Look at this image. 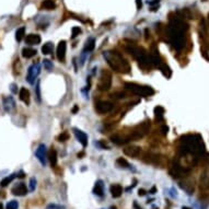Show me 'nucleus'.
<instances>
[{
    "instance_id": "nucleus-2",
    "label": "nucleus",
    "mask_w": 209,
    "mask_h": 209,
    "mask_svg": "<svg viewBox=\"0 0 209 209\" xmlns=\"http://www.w3.org/2000/svg\"><path fill=\"white\" fill-rule=\"evenodd\" d=\"M178 151L182 155H193L194 159H198L205 153V144L201 135H185L181 137Z\"/></svg>"
},
{
    "instance_id": "nucleus-23",
    "label": "nucleus",
    "mask_w": 209,
    "mask_h": 209,
    "mask_svg": "<svg viewBox=\"0 0 209 209\" xmlns=\"http://www.w3.org/2000/svg\"><path fill=\"white\" fill-rule=\"evenodd\" d=\"M56 8V3L53 0H44L42 2V9L45 10H54Z\"/></svg>"
},
{
    "instance_id": "nucleus-8",
    "label": "nucleus",
    "mask_w": 209,
    "mask_h": 209,
    "mask_svg": "<svg viewBox=\"0 0 209 209\" xmlns=\"http://www.w3.org/2000/svg\"><path fill=\"white\" fill-rule=\"evenodd\" d=\"M113 107H114V105L112 104L111 102H107V101H98V102H95L94 109H95L96 113L103 115V114L110 113V112L113 110Z\"/></svg>"
},
{
    "instance_id": "nucleus-25",
    "label": "nucleus",
    "mask_w": 209,
    "mask_h": 209,
    "mask_svg": "<svg viewBox=\"0 0 209 209\" xmlns=\"http://www.w3.org/2000/svg\"><path fill=\"white\" fill-rule=\"evenodd\" d=\"M94 47H95V41H94V38H90V40L87 41V44H86V46H84L83 52L90 53L94 49Z\"/></svg>"
},
{
    "instance_id": "nucleus-7",
    "label": "nucleus",
    "mask_w": 209,
    "mask_h": 209,
    "mask_svg": "<svg viewBox=\"0 0 209 209\" xmlns=\"http://www.w3.org/2000/svg\"><path fill=\"white\" fill-rule=\"evenodd\" d=\"M41 73V65L38 63L33 64L31 67L27 70V75H26V80L30 84H34L35 83L36 78L38 77V75Z\"/></svg>"
},
{
    "instance_id": "nucleus-32",
    "label": "nucleus",
    "mask_w": 209,
    "mask_h": 209,
    "mask_svg": "<svg viewBox=\"0 0 209 209\" xmlns=\"http://www.w3.org/2000/svg\"><path fill=\"white\" fill-rule=\"evenodd\" d=\"M68 138H69V134H68V133H61L57 139H58V141H60V142H65L66 140H68Z\"/></svg>"
},
{
    "instance_id": "nucleus-37",
    "label": "nucleus",
    "mask_w": 209,
    "mask_h": 209,
    "mask_svg": "<svg viewBox=\"0 0 209 209\" xmlns=\"http://www.w3.org/2000/svg\"><path fill=\"white\" fill-rule=\"evenodd\" d=\"M112 96H113L114 99H121V98H125L126 94L124 92H116V93L112 94Z\"/></svg>"
},
{
    "instance_id": "nucleus-27",
    "label": "nucleus",
    "mask_w": 209,
    "mask_h": 209,
    "mask_svg": "<svg viewBox=\"0 0 209 209\" xmlns=\"http://www.w3.org/2000/svg\"><path fill=\"white\" fill-rule=\"evenodd\" d=\"M25 35V27L22 26L20 27V29H18V31L15 32V40L18 41V42H21L22 38L24 37Z\"/></svg>"
},
{
    "instance_id": "nucleus-16",
    "label": "nucleus",
    "mask_w": 209,
    "mask_h": 209,
    "mask_svg": "<svg viewBox=\"0 0 209 209\" xmlns=\"http://www.w3.org/2000/svg\"><path fill=\"white\" fill-rule=\"evenodd\" d=\"M25 43L29 45H37L41 43V36L37 34H29L25 37Z\"/></svg>"
},
{
    "instance_id": "nucleus-40",
    "label": "nucleus",
    "mask_w": 209,
    "mask_h": 209,
    "mask_svg": "<svg viewBox=\"0 0 209 209\" xmlns=\"http://www.w3.org/2000/svg\"><path fill=\"white\" fill-rule=\"evenodd\" d=\"M136 3H137V9H138V10H140V9H141V7H142L141 0H136Z\"/></svg>"
},
{
    "instance_id": "nucleus-46",
    "label": "nucleus",
    "mask_w": 209,
    "mask_h": 209,
    "mask_svg": "<svg viewBox=\"0 0 209 209\" xmlns=\"http://www.w3.org/2000/svg\"><path fill=\"white\" fill-rule=\"evenodd\" d=\"M182 209H190V208H188V207H183Z\"/></svg>"
},
{
    "instance_id": "nucleus-43",
    "label": "nucleus",
    "mask_w": 209,
    "mask_h": 209,
    "mask_svg": "<svg viewBox=\"0 0 209 209\" xmlns=\"http://www.w3.org/2000/svg\"><path fill=\"white\" fill-rule=\"evenodd\" d=\"M155 190H157V188H155V186H153V187L151 188V189H150V192H149V193H150V194H155Z\"/></svg>"
},
{
    "instance_id": "nucleus-45",
    "label": "nucleus",
    "mask_w": 209,
    "mask_h": 209,
    "mask_svg": "<svg viewBox=\"0 0 209 209\" xmlns=\"http://www.w3.org/2000/svg\"><path fill=\"white\" fill-rule=\"evenodd\" d=\"M0 209H3V206H2L1 203H0Z\"/></svg>"
},
{
    "instance_id": "nucleus-31",
    "label": "nucleus",
    "mask_w": 209,
    "mask_h": 209,
    "mask_svg": "<svg viewBox=\"0 0 209 209\" xmlns=\"http://www.w3.org/2000/svg\"><path fill=\"white\" fill-rule=\"evenodd\" d=\"M19 207V204H18L17 201H11L8 203V205H7V209H18Z\"/></svg>"
},
{
    "instance_id": "nucleus-41",
    "label": "nucleus",
    "mask_w": 209,
    "mask_h": 209,
    "mask_svg": "<svg viewBox=\"0 0 209 209\" xmlns=\"http://www.w3.org/2000/svg\"><path fill=\"white\" fill-rule=\"evenodd\" d=\"M15 88H17V86L14 83L11 84V91H12V93H18V90Z\"/></svg>"
},
{
    "instance_id": "nucleus-15",
    "label": "nucleus",
    "mask_w": 209,
    "mask_h": 209,
    "mask_svg": "<svg viewBox=\"0 0 209 209\" xmlns=\"http://www.w3.org/2000/svg\"><path fill=\"white\" fill-rule=\"evenodd\" d=\"M93 193L94 195L100 197H102L104 195V183H103L102 180H99L95 182V185L93 187Z\"/></svg>"
},
{
    "instance_id": "nucleus-33",
    "label": "nucleus",
    "mask_w": 209,
    "mask_h": 209,
    "mask_svg": "<svg viewBox=\"0 0 209 209\" xmlns=\"http://www.w3.org/2000/svg\"><path fill=\"white\" fill-rule=\"evenodd\" d=\"M80 33H81V29H80L79 26H75V27H72V30H71V35H72V38H75L76 36H78Z\"/></svg>"
},
{
    "instance_id": "nucleus-10",
    "label": "nucleus",
    "mask_w": 209,
    "mask_h": 209,
    "mask_svg": "<svg viewBox=\"0 0 209 209\" xmlns=\"http://www.w3.org/2000/svg\"><path fill=\"white\" fill-rule=\"evenodd\" d=\"M112 86V77L109 72H103L101 76L100 82H99V89L102 91H107L110 90Z\"/></svg>"
},
{
    "instance_id": "nucleus-34",
    "label": "nucleus",
    "mask_w": 209,
    "mask_h": 209,
    "mask_svg": "<svg viewBox=\"0 0 209 209\" xmlns=\"http://www.w3.org/2000/svg\"><path fill=\"white\" fill-rule=\"evenodd\" d=\"M44 67L46 68V70L52 71L53 67H54V65H53V63L50 60H48V59H44Z\"/></svg>"
},
{
    "instance_id": "nucleus-13",
    "label": "nucleus",
    "mask_w": 209,
    "mask_h": 209,
    "mask_svg": "<svg viewBox=\"0 0 209 209\" xmlns=\"http://www.w3.org/2000/svg\"><path fill=\"white\" fill-rule=\"evenodd\" d=\"M66 49H67V44L65 41L59 42L58 46H57V58L60 61H64L66 58Z\"/></svg>"
},
{
    "instance_id": "nucleus-5",
    "label": "nucleus",
    "mask_w": 209,
    "mask_h": 209,
    "mask_svg": "<svg viewBox=\"0 0 209 209\" xmlns=\"http://www.w3.org/2000/svg\"><path fill=\"white\" fill-rule=\"evenodd\" d=\"M125 88L127 89V90L132 91L133 93L137 94V95H140V96H149V95L155 94V90H153L151 87H147V86H139V84H136V83L126 82Z\"/></svg>"
},
{
    "instance_id": "nucleus-22",
    "label": "nucleus",
    "mask_w": 209,
    "mask_h": 209,
    "mask_svg": "<svg viewBox=\"0 0 209 209\" xmlns=\"http://www.w3.org/2000/svg\"><path fill=\"white\" fill-rule=\"evenodd\" d=\"M159 69L161 70V72L163 73V76H164V77H167V79H169V78H171V76H172V71H171V69H170V67L167 65V64L162 63L161 65H160Z\"/></svg>"
},
{
    "instance_id": "nucleus-12",
    "label": "nucleus",
    "mask_w": 209,
    "mask_h": 209,
    "mask_svg": "<svg viewBox=\"0 0 209 209\" xmlns=\"http://www.w3.org/2000/svg\"><path fill=\"white\" fill-rule=\"evenodd\" d=\"M123 151H124V153L127 155V157L137 158V157H139L141 149H140V147H137V146H129V147L124 148Z\"/></svg>"
},
{
    "instance_id": "nucleus-9",
    "label": "nucleus",
    "mask_w": 209,
    "mask_h": 209,
    "mask_svg": "<svg viewBox=\"0 0 209 209\" xmlns=\"http://www.w3.org/2000/svg\"><path fill=\"white\" fill-rule=\"evenodd\" d=\"M47 155H48V152H47L46 146H45L44 144H41L40 146L37 147V149H36L35 155L43 167H45L47 163Z\"/></svg>"
},
{
    "instance_id": "nucleus-44",
    "label": "nucleus",
    "mask_w": 209,
    "mask_h": 209,
    "mask_svg": "<svg viewBox=\"0 0 209 209\" xmlns=\"http://www.w3.org/2000/svg\"><path fill=\"white\" fill-rule=\"evenodd\" d=\"M77 111H78V106H77V105H76V106L72 109V113H76V112H77Z\"/></svg>"
},
{
    "instance_id": "nucleus-19",
    "label": "nucleus",
    "mask_w": 209,
    "mask_h": 209,
    "mask_svg": "<svg viewBox=\"0 0 209 209\" xmlns=\"http://www.w3.org/2000/svg\"><path fill=\"white\" fill-rule=\"evenodd\" d=\"M19 96H20V100L22 102H24L26 105L30 104V91L27 90L26 88H21L19 91Z\"/></svg>"
},
{
    "instance_id": "nucleus-4",
    "label": "nucleus",
    "mask_w": 209,
    "mask_h": 209,
    "mask_svg": "<svg viewBox=\"0 0 209 209\" xmlns=\"http://www.w3.org/2000/svg\"><path fill=\"white\" fill-rule=\"evenodd\" d=\"M126 50L136 59L137 61L144 67H150L152 66V61H151V56L147 55L146 50L144 48H140L135 45H126Z\"/></svg>"
},
{
    "instance_id": "nucleus-20",
    "label": "nucleus",
    "mask_w": 209,
    "mask_h": 209,
    "mask_svg": "<svg viewBox=\"0 0 209 209\" xmlns=\"http://www.w3.org/2000/svg\"><path fill=\"white\" fill-rule=\"evenodd\" d=\"M47 158L49 159V162H50V164H52V167H56V164H57V151L55 150L54 148H53L52 150L48 152Z\"/></svg>"
},
{
    "instance_id": "nucleus-36",
    "label": "nucleus",
    "mask_w": 209,
    "mask_h": 209,
    "mask_svg": "<svg viewBox=\"0 0 209 209\" xmlns=\"http://www.w3.org/2000/svg\"><path fill=\"white\" fill-rule=\"evenodd\" d=\"M35 187H36V178H31V180H30V190H31V192H34V190H35Z\"/></svg>"
},
{
    "instance_id": "nucleus-24",
    "label": "nucleus",
    "mask_w": 209,
    "mask_h": 209,
    "mask_svg": "<svg viewBox=\"0 0 209 209\" xmlns=\"http://www.w3.org/2000/svg\"><path fill=\"white\" fill-rule=\"evenodd\" d=\"M53 49H54V44L50 43V42H47V43H45V44L43 45L42 53L44 55H49V54H52L53 53Z\"/></svg>"
},
{
    "instance_id": "nucleus-21",
    "label": "nucleus",
    "mask_w": 209,
    "mask_h": 209,
    "mask_svg": "<svg viewBox=\"0 0 209 209\" xmlns=\"http://www.w3.org/2000/svg\"><path fill=\"white\" fill-rule=\"evenodd\" d=\"M36 50L33 49V48H30V47H25L23 48V50H22V56L24 57V58H32V57H34L36 55Z\"/></svg>"
},
{
    "instance_id": "nucleus-17",
    "label": "nucleus",
    "mask_w": 209,
    "mask_h": 209,
    "mask_svg": "<svg viewBox=\"0 0 209 209\" xmlns=\"http://www.w3.org/2000/svg\"><path fill=\"white\" fill-rule=\"evenodd\" d=\"M110 190H111V194L114 198H118L123 194V187L119 184H113L110 187Z\"/></svg>"
},
{
    "instance_id": "nucleus-39",
    "label": "nucleus",
    "mask_w": 209,
    "mask_h": 209,
    "mask_svg": "<svg viewBox=\"0 0 209 209\" xmlns=\"http://www.w3.org/2000/svg\"><path fill=\"white\" fill-rule=\"evenodd\" d=\"M161 130H162V134L163 135H167V132H169V127H167V125H163L162 128H161Z\"/></svg>"
},
{
    "instance_id": "nucleus-26",
    "label": "nucleus",
    "mask_w": 209,
    "mask_h": 209,
    "mask_svg": "<svg viewBox=\"0 0 209 209\" xmlns=\"http://www.w3.org/2000/svg\"><path fill=\"white\" fill-rule=\"evenodd\" d=\"M15 176H17V174H11L10 176H7V178H4L3 180L0 182V186H2V187H6V186H8L13 180H14Z\"/></svg>"
},
{
    "instance_id": "nucleus-38",
    "label": "nucleus",
    "mask_w": 209,
    "mask_h": 209,
    "mask_svg": "<svg viewBox=\"0 0 209 209\" xmlns=\"http://www.w3.org/2000/svg\"><path fill=\"white\" fill-rule=\"evenodd\" d=\"M159 2H160V0H152V1H148V4L153 8V7H158Z\"/></svg>"
},
{
    "instance_id": "nucleus-35",
    "label": "nucleus",
    "mask_w": 209,
    "mask_h": 209,
    "mask_svg": "<svg viewBox=\"0 0 209 209\" xmlns=\"http://www.w3.org/2000/svg\"><path fill=\"white\" fill-rule=\"evenodd\" d=\"M46 209H66V207L63 205H57V204H49L47 205Z\"/></svg>"
},
{
    "instance_id": "nucleus-1",
    "label": "nucleus",
    "mask_w": 209,
    "mask_h": 209,
    "mask_svg": "<svg viewBox=\"0 0 209 209\" xmlns=\"http://www.w3.org/2000/svg\"><path fill=\"white\" fill-rule=\"evenodd\" d=\"M188 30L187 24L181 18L174 17L170 19L167 27L169 42L176 52H181L186 43V32Z\"/></svg>"
},
{
    "instance_id": "nucleus-30",
    "label": "nucleus",
    "mask_w": 209,
    "mask_h": 209,
    "mask_svg": "<svg viewBox=\"0 0 209 209\" xmlns=\"http://www.w3.org/2000/svg\"><path fill=\"white\" fill-rule=\"evenodd\" d=\"M41 82L40 80H37L36 82V87H35V95L36 99H37V102H41Z\"/></svg>"
},
{
    "instance_id": "nucleus-42",
    "label": "nucleus",
    "mask_w": 209,
    "mask_h": 209,
    "mask_svg": "<svg viewBox=\"0 0 209 209\" xmlns=\"http://www.w3.org/2000/svg\"><path fill=\"white\" fill-rule=\"evenodd\" d=\"M138 195H139V196H144V195H146V190H144V189H139Z\"/></svg>"
},
{
    "instance_id": "nucleus-18",
    "label": "nucleus",
    "mask_w": 209,
    "mask_h": 209,
    "mask_svg": "<svg viewBox=\"0 0 209 209\" xmlns=\"http://www.w3.org/2000/svg\"><path fill=\"white\" fill-rule=\"evenodd\" d=\"M3 107L7 112H11L15 107V102L11 96L3 99Z\"/></svg>"
},
{
    "instance_id": "nucleus-28",
    "label": "nucleus",
    "mask_w": 209,
    "mask_h": 209,
    "mask_svg": "<svg viewBox=\"0 0 209 209\" xmlns=\"http://www.w3.org/2000/svg\"><path fill=\"white\" fill-rule=\"evenodd\" d=\"M163 114H164V109H163L162 106H160V105H158L157 107L155 109V115L157 117V119H161L163 118Z\"/></svg>"
},
{
    "instance_id": "nucleus-3",
    "label": "nucleus",
    "mask_w": 209,
    "mask_h": 209,
    "mask_svg": "<svg viewBox=\"0 0 209 209\" xmlns=\"http://www.w3.org/2000/svg\"><path fill=\"white\" fill-rule=\"evenodd\" d=\"M103 57L107 61L109 66L115 72L119 73H129L130 65L121 54H119L116 50H106L103 52Z\"/></svg>"
},
{
    "instance_id": "nucleus-29",
    "label": "nucleus",
    "mask_w": 209,
    "mask_h": 209,
    "mask_svg": "<svg viewBox=\"0 0 209 209\" xmlns=\"http://www.w3.org/2000/svg\"><path fill=\"white\" fill-rule=\"evenodd\" d=\"M116 164L118 165V167H124V169H127V167H130V164L126 161L125 159H123V158H118L116 161Z\"/></svg>"
},
{
    "instance_id": "nucleus-11",
    "label": "nucleus",
    "mask_w": 209,
    "mask_h": 209,
    "mask_svg": "<svg viewBox=\"0 0 209 209\" xmlns=\"http://www.w3.org/2000/svg\"><path fill=\"white\" fill-rule=\"evenodd\" d=\"M73 133H75V136L78 139V141L81 144V146L86 148L88 146V136H87L86 133H83L80 129H77V128H73Z\"/></svg>"
},
{
    "instance_id": "nucleus-6",
    "label": "nucleus",
    "mask_w": 209,
    "mask_h": 209,
    "mask_svg": "<svg viewBox=\"0 0 209 209\" xmlns=\"http://www.w3.org/2000/svg\"><path fill=\"white\" fill-rule=\"evenodd\" d=\"M190 170L186 167H183L182 164H180L178 162H174L171 165L170 169V174L174 178H183V176H187L189 174Z\"/></svg>"
},
{
    "instance_id": "nucleus-14",
    "label": "nucleus",
    "mask_w": 209,
    "mask_h": 209,
    "mask_svg": "<svg viewBox=\"0 0 209 209\" xmlns=\"http://www.w3.org/2000/svg\"><path fill=\"white\" fill-rule=\"evenodd\" d=\"M11 192H12V194L15 195V196H24V195L27 194L26 185H25L24 183H19V184L15 185L14 187L11 189Z\"/></svg>"
}]
</instances>
